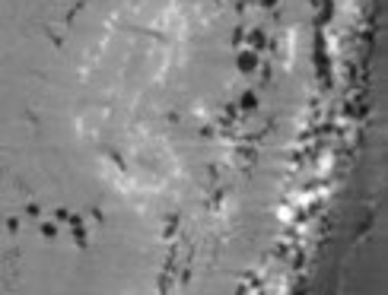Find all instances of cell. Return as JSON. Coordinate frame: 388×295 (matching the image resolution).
Returning <instances> with one entry per match:
<instances>
[{"instance_id": "obj_3", "label": "cell", "mask_w": 388, "mask_h": 295, "mask_svg": "<svg viewBox=\"0 0 388 295\" xmlns=\"http://www.w3.org/2000/svg\"><path fill=\"white\" fill-rule=\"evenodd\" d=\"M70 216H73L70 210H55V219H57V222H70Z\"/></svg>"}, {"instance_id": "obj_1", "label": "cell", "mask_w": 388, "mask_h": 295, "mask_svg": "<svg viewBox=\"0 0 388 295\" xmlns=\"http://www.w3.org/2000/svg\"><path fill=\"white\" fill-rule=\"evenodd\" d=\"M236 64H239V70L242 73H251L258 67V54H251V51H242V54L236 57Z\"/></svg>"}, {"instance_id": "obj_5", "label": "cell", "mask_w": 388, "mask_h": 295, "mask_svg": "<svg viewBox=\"0 0 388 295\" xmlns=\"http://www.w3.org/2000/svg\"><path fill=\"white\" fill-rule=\"evenodd\" d=\"M242 105H245V108H255V96H251V92H249V96H242Z\"/></svg>"}, {"instance_id": "obj_6", "label": "cell", "mask_w": 388, "mask_h": 295, "mask_svg": "<svg viewBox=\"0 0 388 295\" xmlns=\"http://www.w3.org/2000/svg\"><path fill=\"white\" fill-rule=\"evenodd\" d=\"M26 213H29V216H32V219H38V216H42V210H38V206H35V203H29V210H26Z\"/></svg>"}, {"instance_id": "obj_2", "label": "cell", "mask_w": 388, "mask_h": 295, "mask_svg": "<svg viewBox=\"0 0 388 295\" xmlns=\"http://www.w3.org/2000/svg\"><path fill=\"white\" fill-rule=\"evenodd\" d=\"M38 232H42V238H57V225L55 222H38Z\"/></svg>"}, {"instance_id": "obj_4", "label": "cell", "mask_w": 388, "mask_h": 295, "mask_svg": "<svg viewBox=\"0 0 388 295\" xmlns=\"http://www.w3.org/2000/svg\"><path fill=\"white\" fill-rule=\"evenodd\" d=\"M6 229H10V232H19V219L10 216V219H6Z\"/></svg>"}]
</instances>
